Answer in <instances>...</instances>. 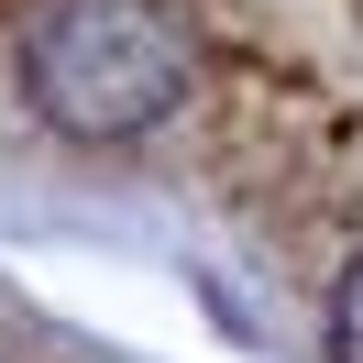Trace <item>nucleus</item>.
I'll return each instance as SVG.
<instances>
[{
  "label": "nucleus",
  "instance_id": "obj_1",
  "mask_svg": "<svg viewBox=\"0 0 363 363\" xmlns=\"http://www.w3.org/2000/svg\"><path fill=\"white\" fill-rule=\"evenodd\" d=\"M319 352H330V363H363V242L341 253V275L319 286Z\"/></svg>",
  "mask_w": 363,
  "mask_h": 363
}]
</instances>
